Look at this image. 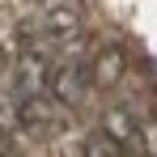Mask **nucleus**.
Wrapping results in <instances>:
<instances>
[{
	"instance_id": "f257e3e1",
	"label": "nucleus",
	"mask_w": 157,
	"mask_h": 157,
	"mask_svg": "<svg viewBox=\"0 0 157 157\" xmlns=\"http://www.w3.org/2000/svg\"><path fill=\"white\" fill-rule=\"evenodd\" d=\"M89 94H94V85H89L85 59H59L47 68V98H55L59 106H81Z\"/></svg>"
},
{
	"instance_id": "f03ea898",
	"label": "nucleus",
	"mask_w": 157,
	"mask_h": 157,
	"mask_svg": "<svg viewBox=\"0 0 157 157\" xmlns=\"http://www.w3.org/2000/svg\"><path fill=\"white\" fill-rule=\"evenodd\" d=\"M102 136L119 149V153L144 157V144H140V119L132 115V106H106V115H102Z\"/></svg>"
},
{
	"instance_id": "7ed1b4c3",
	"label": "nucleus",
	"mask_w": 157,
	"mask_h": 157,
	"mask_svg": "<svg viewBox=\"0 0 157 157\" xmlns=\"http://www.w3.org/2000/svg\"><path fill=\"white\" fill-rule=\"evenodd\" d=\"M85 68H89V85H94V89H115V85L123 81V72H128V51H123L119 43H110V47H102Z\"/></svg>"
},
{
	"instance_id": "20e7f679",
	"label": "nucleus",
	"mask_w": 157,
	"mask_h": 157,
	"mask_svg": "<svg viewBox=\"0 0 157 157\" xmlns=\"http://www.w3.org/2000/svg\"><path fill=\"white\" fill-rule=\"evenodd\" d=\"M43 38L55 43V47L77 43V38H81V13L72 9V4H55L51 13L43 17Z\"/></svg>"
},
{
	"instance_id": "39448f33",
	"label": "nucleus",
	"mask_w": 157,
	"mask_h": 157,
	"mask_svg": "<svg viewBox=\"0 0 157 157\" xmlns=\"http://www.w3.org/2000/svg\"><path fill=\"white\" fill-rule=\"evenodd\" d=\"M43 89H47V64H43V55L26 51L13 68V94L30 98V94H43Z\"/></svg>"
},
{
	"instance_id": "423d86ee",
	"label": "nucleus",
	"mask_w": 157,
	"mask_h": 157,
	"mask_svg": "<svg viewBox=\"0 0 157 157\" xmlns=\"http://www.w3.org/2000/svg\"><path fill=\"white\" fill-rule=\"evenodd\" d=\"M59 119V102L47 98V94H30L17 102V123L21 128H55Z\"/></svg>"
},
{
	"instance_id": "0eeeda50",
	"label": "nucleus",
	"mask_w": 157,
	"mask_h": 157,
	"mask_svg": "<svg viewBox=\"0 0 157 157\" xmlns=\"http://www.w3.org/2000/svg\"><path fill=\"white\" fill-rule=\"evenodd\" d=\"M81 157H119V149L106 140L102 132H89V136H85V144H81Z\"/></svg>"
},
{
	"instance_id": "6e6552de",
	"label": "nucleus",
	"mask_w": 157,
	"mask_h": 157,
	"mask_svg": "<svg viewBox=\"0 0 157 157\" xmlns=\"http://www.w3.org/2000/svg\"><path fill=\"white\" fill-rule=\"evenodd\" d=\"M140 144H144V157H157V119L140 123Z\"/></svg>"
},
{
	"instance_id": "1a4fd4ad",
	"label": "nucleus",
	"mask_w": 157,
	"mask_h": 157,
	"mask_svg": "<svg viewBox=\"0 0 157 157\" xmlns=\"http://www.w3.org/2000/svg\"><path fill=\"white\" fill-rule=\"evenodd\" d=\"M0 157H13V136L0 128Z\"/></svg>"
},
{
	"instance_id": "9d476101",
	"label": "nucleus",
	"mask_w": 157,
	"mask_h": 157,
	"mask_svg": "<svg viewBox=\"0 0 157 157\" xmlns=\"http://www.w3.org/2000/svg\"><path fill=\"white\" fill-rule=\"evenodd\" d=\"M0 64H4V51H0Z\"/></svg>"
}]
</instances>
